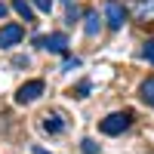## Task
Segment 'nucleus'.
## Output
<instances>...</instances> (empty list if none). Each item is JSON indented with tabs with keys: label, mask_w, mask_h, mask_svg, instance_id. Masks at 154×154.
<instances>
[{
	"label": "nucleus",
	"mask_w": 154,
	"mask_h": 154,
	"mask_svg": "<svg viewBox=\"0 0 154 154\" xmlns=\"http://www.w3.org/2000/svg\"><path fill=\"white\" fill-rule=\"evenodd\" d=\"M80 151H83V154H99L96 139H83V142H80Z\"/></svg>",
	"instance_id": "f8f14e48"
},
{
	"label": "nucleus",
	"mask_w": 154,
	"mask_h": 154,
	"mask_svg": "<svg viewBox=\"0 0 154 154\" xmlns=\"http://www.w3.org/2000/svg\"><path fill=\"white\" fill-rule=\"evenodd\" d=\"M22 37H25V28H22V25H19V22H6L3 28H0V49H12V46H19Z\"/></svg>",
	"instance_id": "39448f33"
},
{
	"label": "nucleus",
	"mask_w": 154,
	"mask_h": 154,
	"mask_svg": "<svg viewBox=\"0 0 154 154\" xmlns=\"http://www.w3.org/2000/svg\"><path fill=\"white\" fill-rule=\"evenodd\" d=\"M31 6L40 9V12H49V9H53V0H31Z\"/></svg>",
	"instance_id": "ddd939ff"
},
{
	"label": "nucleus",
	"mask_w": 154,
	"mask_h": 154,
	"mask_svg": "<svg viewBox=\"0 0 154 154\" xmlns=\"http://www.w3.org/2000/svg\"><path fill=\"white\" fill-rule=\"evenodd\" d=\"M130 123H133V111H114L105 120H99V130L105 136H120L123 130H130Z\"/></svg>",
	"instance_id": "f257e3e1"
},
{
	"label": "nucleus",
	"mask_w": 154,
	"mask_h": 154,
	"mask_svg": "<svg viewBox=\"0 0 154 154\" xmlns=\"http://www.w3.org/2000/svg\"><path fill=\"white\" fill-rule=\"evenodd\" d=\"M37 46L40 49H46V53H56V56H65L68 53V34L65 31H53V34H46V37H40L37 40Z\"/></svg>",
	"instance_id": "f03ea898"
},
{
	"label": "nucleus",
	"mask_w": 154,
	"mask_h": 154,
	"mask_svg": "<svg viewBox=\"0 0 154 154\" xmlns=\"http://www.w3.org/2000/svg\"><path fill=\"white\" fill-rule=\"evenodd\" d=\"M77 19H80V6H71V3H68V22L74 25Z\"/></svg>",
	"instance_id": "2eb2a0df"
},
{
	"label": "nucleus",
	"mask_w": 154,
	"mask_h": 154,
	"mask_svg": "<svg viewBox=\"0 0 154 154\" xmlns=\"http://www.w3.org/2000/svg\"><path fill=\"white\" fill-rule=\"evenodd\" d=\"M34 154H49V151H43L40 145H34Z\"/></svg>",
	"instance_id": "f3484780"
},
{
	"label": "nucleus",
	"mask_w": 154,
	"mask_h": 154,
	"mask_svg": "<svg viewBox=\"0 0 154 154\" xmlns=\"http://www.w3.org/2000/svg\"><path fill=\"white\" fill-rule=\"evenodd\" d=\"M142 56H145L151 65H154V37H148V40L142 43Z\"/></svg>",
	"instance_id": "9b49d317"
},
{
	"label": "nucleus",
	"mask_w": 154,
	"mask_h": 154,
	"mask_svg": "<svg viewBox=\"0 0 154 154\" xmlns=\"http://www.w3.org/2000/svg\"><path fill=\"white\" fill-rule=\"evenodd\" d=\"M89 89H93V83H89V80H80V83L74 86V96H77V99H86Z\"/></svg>",
	"instance_id": "9d476101"
},
{
	"label": "nucleus",
	"mask_w": 154,
	"mask_h": 154,
	"mask_svg": "<svg viewBox=\"0 0 154 154\" xmlns=\"http://www.w3.org/2000/svg\"><path fill=\"white\" fill-rule=\"evenodd\" d=\"M62 3H71V0H62Z\"/></svg>",
	"instance_id": "a211bd4d"
},
{
	"label": "nucleus",
	"mask_w": 154,
	"mask_h": 154,
	"mask_svg": "<svg viewBox=\"0 0 154 154\" xmlns=\"http://www.w3.org/2000/svg\"><path fill=\"white\" fill-rule=\"evenodd\" d=\"M6 12H9V6H6V3H0V19H3Z\"/></svg>",
	"instance_id": "dca6fc26"
},
{
	"label": "nucleus",
	"mask_w": 154,
	"mask_h": 154,
	"mask_svg": "<svg viewBox=\"0 0 154 154\" xmlns=\"http://www.w3.org/2000/svg\"><path fill=\"white\" fill-rule=\"evenodd\" d=\"M102 22L105 19H99V9H86L83 12V34L89 37V40H96V37L102 34Z\"/></svg>",
	"instance_id": "423d86ee"
},
{
	"label": "nucleus",
	"mask_w": 154,
	"mask_h": 154,
	"mask_svg": "<svg viewBox=\"0 0 154 154\" xmlns=\"http://www.w3.org/2000/svg\"><path fill=\"white\" fill-rule=\"evenodd\" d=\"M46 93V83L40 80V77H34V80H25L19 86V93H16V102H22V105H28V102H37Z\"/></svg>",
	"instance_id": "7ed1b4c3"
},
{
	"label": "nucleus",
	"mask_w": 154,
	"mask_h": 154,
	"mask_svg": "<svg viewBox=\"0 0 154 154\" xmlns=\"http://www.w3.org/2000/svg\"><path fill=\"white\" fill-rule=\"evenodd\" d=\"M40 126H43L49 136H59L62 130H65V120H62L59 111H49V114H43V117H40Z\"/></svg>",
	"instance_id": "0eeeda50"
},
{
	"label": "nucleus",
	"mask_w": 154,
	"mask_h": 154,
	"mask_svg": "<svg viewBox=\"0 0 154 154\" xmlns=\"http://www.w3.org/2000/svg\"><path fill=\"white\" fill-rule=\"evenodd\" d=\"M102 12H105V22H108V28H123V22H126V6L120 3V0H105V6H102Z\"/></svg>",
	"instance_id": "20e7f679"
},
{
	"label": "nucleus",
	"mask_w": 154,
	"mask_h": 154,
	"mask_svg": "<svg viewBox=\"0 0 154 154\" xmlns=\"http://www.w3.org/2000/svg\"><path fill=\"white\" fill-rule=\"evenodd\" d=\"M139 99H142L145 105H151V108H154V74H151V77H145V80L139 83Z\"/></svg>",
	"instance_id": "6e6552de"
},
{
	"label": "nucleus",
	"mask_w": 154,
	"mask_h": 154,
	"mask_svg": "<svg viewBox=\"0 0 154 154\" xmlns=\"http://www.w3.org/2000/svg\"><path fill=\"white\" fill-rule=\"evenodd\" d=\"M71 68H80V59H77V56H68L65 65H62V71H71Z\"/></svg>",
	"instance_id": "4468645a"
},
{
	"label": "nucleus",
	"mask_w": 154,
	"mask_h": 154,
	"mask_svg": "<svg viewBox=\"0 0 154 154\" xmlns=\"http://www.w3.org/2000/svg\"><path fill=\"white\" fill-rule=\"evenodd\" d=\"M12 9H16L28 25H34V6H31V0H12Z\"/></svg>",
	"instance_id": "1a4fd4ad"
}]
</instances>
